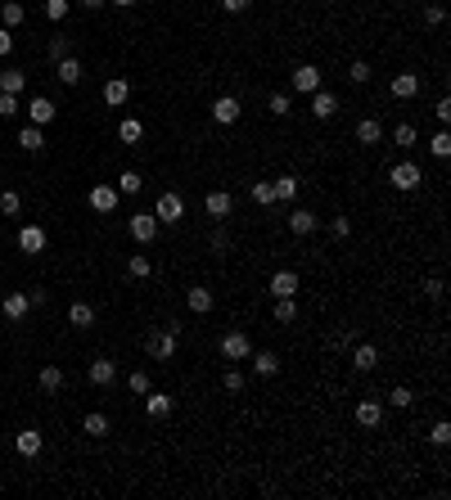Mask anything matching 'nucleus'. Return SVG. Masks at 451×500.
<instances>
[{"instance_id":"obj_14","label":"nucleus","mask_w":451,"mask_h":500,"mask_svg":"<svg viewBox=\"0 0 451 500\" xmlns=\"http://www.w3.org/2000/svg\"><path fill=\"white\" fill-rule=\"evenodd\" d=\"M312 113H316L321 122H330L334 113H339V100H334L330 91H312Z\"/></svg>"},{"instance_id":"obj_20","label":"nucleus","mask_w":451,"mask_h":500,"mask_svg":"<svg viewBox=\"0 0 451 500\" xmlns=\"http://www.w3.org/2000/svg\"><path fill=\"white\" fill-rule=\"evenodd\" d=\"M27 306H32V297H27V293H9L0 311H5V320H23V315H27Z\"/></svg>"},{"instance_id":"obj_54","label":"nucleus","mask_w":451,"mask_h":500,"mask_svg":"<svg viewBox=\"0 0 451 500\" xmlns=\"http://www.w3.org/2000/svg\"><path fill=\"white\" fill-rule=\"evenodd\" d=\"M248 5H253V0H222V9H226V14H244Z\"/></svg>"},{"instance_id":"obj_38","label":"nucleus","mask_w":451,"mask_h":500,"mask_svg":"<svg viewBox=\"0 0 451 500\" xmlns=\"http://www.w3.org/2000/svg\"><path fill=\"white\" fill-rule=\"evenodd\" d=\"M45 50H50V59L59 63V59H68V50H72V41L68 36H50V45H45Z\"/></svg>"},{"instance_id":"obj_19","label":"nucleus","mask_w":451,"mask_h":500,"mask_svg":"<svg viewBox=\"0 0 451 500\" xmlns=\"http://www.w3.org/2000/svg\"><path fill=\"white\" fill-rule=\"evenodd\" d=\"M379 419H383V406H379V401H357V424H361V428H379Z\"/></svg>"},{"instance_id":"obj_40","label":"nucleus","mask_w":451,"mask_h":500,"mask_svg":"<svg viewBox=\"0 0 451 500\" xmlns=\"http://www.w3.org/2000/svg\"><path fill=\"white\" fill-rule=\"evenodd\" d=\"M86 432H91V437H104V432H109V419L100 415V410H95V415H86V424H82Z\"/></svg>"},{"instance_id":"obj_48","label":"nucleus","mask_w":451,"mask_h":500,"mask_svg":"<svg viewBox=\"0 0 451 500\" xmlns=\"http://www.w3.org/2000/svg\"><path fill=\"white\" fill-rule=\"evenodd\" d=\"M222 383H226V392H244V374H239L235 365L226 370V379H222Z\"/></svg>"},{"instance_id":"obj_16","label":"nucleus","mask_w":451,"mask_h":500,"mask_svg":"<svg viewBox=\"0 0 451 500\" xmlns=\"http://www.w3.org/2000/svg\"><path fill=\"white\" fill-rule=\"evenodd\" d=\"M213 118L222 122V127H230V122H239V100H235V95H222V100L213 104Z\"/></svg>"},{"instance_id":"obj_6","label":"nucleus","mask_w":451,"mask_h":500,"mask_svg":"<svg viewBox=\"0 0 451 500\" xmlns=\"http://www.w3.org/2000/svg\"><path fill=\"white\" fill-rule=\"evenodd\" d=\"M54 100H45V95H32L27 100V118H32V127H45V122H54Z\"/></svg>"},{"instance_id":"obj_52","label":"nucleus","mask_w":451,"mask_h":500,"mask_svg":"<svg viewBox=\"0 0 451 500\" xmlns=\"http://www.w3.org/2000/svg\"><path fill=\"white\" fill-rule=\"evenodd\" d=\"M330 230H334L339 239H348V235H352V221H348V217H334V221H330Z\"/></svg>"},{"instance_id":"obj_15","label":"nucleus","mask_w":451,"mask_h":500,"mask_svg":"<svg viewBox=\"0 0 451 500\" xmlns=\"http://www.w3.org/2000/svg\"><path fill=\"white\" fill-rule=\"evenodd\" d=\"M379 365V347H370V343H361V347H352V370L370 374Z\"/></svg>"},{"instance_id":"obj_34","label":"nucleus","mask_w":451,"mask_h":500,"mask_svg":"<svg viewBox=\"0 0 451 500\" xmlns=\"http://www.w3.org/2000/svg\"><path fill=\"white\" fill-rule=\"evenodd\" d=\"M298 320V306H293V297H275V325H293Z\"/></svg>"},{"instance_id":"obj_1","label":"nucleus","mask_w":451,"mask_h":500,"mask_svg":"<svg viewBox=\"0 0 451 500\" xmlns=\"http://www.w3.org/2000/svg\"><path fill=\"white\" fill-rule=\"evenodd\" d=\"M176 343H181V325H167L162 334H149L145 352H149L153 361H171V357H176Z\"/></svg>"},{"instance_id":"obj_2","label":"nucleus","mask_w":451,"mask_h":500,"mask_svg":"<svg viewBox=\"0 0 451 500\" xmlns=\"http://www.w3.org/2000/svg\"><path fill=\"white\" fill-rule=\"evenodd\" d=\"M153 217H158V226H176V221L185 217V198H181L176 189L158 194V203H153Z\"/></svg>"},{"instance_id":"obj_55","label":"nucleus","mask_w":451,"mask_h":500,"mask_svg":"<svg viewBox=\"0 0 451 500\" xmlns=\"http://www.w3.org/2000/svg\"><path fill=\"white\" fill-rule=\"evenodd\" d=\"M434 113H438V122L447 127V122H451V100H438V109H434Z\"/></svg>"},{"instance_id":"obj_42","label":"nucleus","mask_w":451,"mask_h":500,"mask_svg":"<svg viewBox=\"0 0 451 500\" xmlns=\"http://www.w3.org/2000/svg\"><path fill=\"white\" fill-rule=\"evenodd\" d=\"M429 149H434V158H451V136H447V131H438V136L429 140Z\"/></svg>"},{"instance_id":"obj_44","label":"nucleus","mask_w":451,"mask_h":500,"mask_svg":"<svg viewBox=\"0 0 451 500\" xmlns=\"http://www.w3.org/2000/svg\"><path fill=\"white\" fill-rule=\"evenodd\" d=\"M411 401H415V392H411V388H392L388 392V406H397V410H406Z\"/></svg>"},{"instance_id":"obj_25","label":"nucleus","mask_w":451,"mask_h":500,"mask_svg":"<svg viewBox=\"0 0 451 500\" xmlns=\"http://www.w3.org/2000/svg\"><path fill=\"white\" fill-rule=\"evenodd\" d=\"M289 230H293V235H312V230H316V212L293 208V212H289Z\"/></svg>"},{"instance_id":"obj_58","label":"nucleus","mask_w":451,"mask_h":500,"mask_svg":"<svg viewBox=\"0 0 451 500\" xmlns=\"http://www.w3.org/2000/svg\"><path fill=\"white\" fill-rule=\"evenodd\" d=\"M109 5H136V0H109Z\"/></svg>"},{"instance_id":"obj_21","label":"nucleus","mask_w":451,"mask_h":500,"mask_svg":"<svg viewBox=\"0 0 451 500\" xmlns=\"http://www.w3.org/2000/svg\"><path fill=\"white\" fill-rule=\"evenodd\" d=\"M388 91L397 95V100H411V95L420 91V77H415V72H397V77H392V86H388Z\"/></svg>"},{"instance_id":"obj_27","label":"nucleus","mask_w":451,"mask_h":500,"mask_svg":"<svg viewBox=\"0 0 451 500\" xmlns=\"http://www.w3.org/2000/svg\"><path fill=\"white\" fill-rule=\"evenodd\" d=\"M18 144H23L27 153H41V149H45V136H41V127H32V122H27V127L18 131Z\"/></svg>"},{"instance_id":"obj_24","label":"nucleus","mask_w":451,"mask_h":500,"mask_svg":"<svg viewBox=\"0 0 451 500\" xmlns=\"http://www.w3.org/2000/svg\"><path fill=\"white\" fill-rule=\"evenodd\" d=\"M145 397H149L145 406H149V415H153V419H167V415H171V406H176L167 392H145Z\"/></svg>"},{"instance_id":"obj_29","label":"nucleus","mask_w":451,"mask_h":500,"mask_svg":"<svg viewBox=\"0 0 451 500\" xmlns=\"http://www.w3.org/2000/svg\"><path fill=\"white\" fill-rule=\"evenodd\" d=\"M127 95H131V86L122 81V77H113V81L104 86V104H113V109H118V104H127Z\"/></svg>"},{"instance_id":"obj_49","label":"nucleus","mask_w":451,"mask_h":500,"mask_svg":"<svg viewBox=\"0 0 451 500\" xmlns=\"http://www.w3.org/2000/svg\"><path fill=\"white\" fill-rule=\"evenodd\" d=\"M18 113V95H5L0 91V118H14Z\"/></svg>"},{"instance_id":"obj_50","label":"nucleus","mask_w":451,"mask_h":500,"mask_svg":"<svg viewBox=\"0 0 451 500\" xmlns=\"http://www.w3.org/2000/svg\"><path fill=\"white\" fill-rule=\"evenodd\" d=\"M266 109H271L275 118H284V113H289V95H271V104H266Z\"/></svg>"},{"instance_id":"obj_13","label":"nucleus","mask_w":451,"mask_h":500,"mask_svg":"<svg viewBox=\"0 0 451 500\" xmlns=\"http://www.w3.org/2000/svg\"><path fill=\"white\" fill-rule=\"evenodd\" d=\"M266 288H271V297H293V293H298V275H293V271H275Z\"/></svg>"},{"instance_id":"obj_53","label":"nucleus","mask_w":451,"mask_h":500,"mask_svg":"<svg viewBox=\"0 0 451 500\" xmlns=\"http://www.w3.org/2000/svg\"><path fill=\"white\" fill-rule=\"evenodd\" d=\"M9 50H14V32H9V27H0V59H5Z\"/></svg>"},{"instance_id":"obj_5","label":"nucleus","mask_w":451,"mask_h":500,"mask_svg":"<svg viewBox=\"0 0 451 500\" xmlns=\"http://www.w3.org/2000/svg\"><path fill=\"white\" fill-rule=\"evenodd\" d=\"M127 230H131L136 244H153V235H158V217H153V212H136V217L127 221Z\"/></svg>"},{"instance_id":"obj_57","label":"nucleus","mask_w":451,"mask_h":500,"mask_svg":"<svg viewBox=\"0 0 451 500\" xmlns=\"http://www.w3.org/2000/svg\"><path fill=\"white\" fill-rule=\"evenodd\" d=\"M82 5H86V9H100V5H109V0H82Z\"/></svg>"},{"instance_id":"obj_30","label":"nucleus","mask_w":451,"mask_h":500,"mask_svg":"<svg viewBox=\"0 0 451 500\" xmlns=\"http://www.w3.org/2000/svg\"><path fill=\"white\" fill-rule=\"evenodd\" d=\"M36 383H41V392H59L63 388V370L59 365H45V370L36 374Z\"/></svg>"},{"instance_id":"obj_26","label":"nucleus","mask_w":451,"mask_h":500,"mask_svg":"<svg viewBox=\"0 0 451 500\" xmlns=\"http://www.w3.org/2000/svg\"><path fill=\"white\" fill-rule=\"evenodd\" d=\"M23 86H27L23 68H5V72H0V91H5V95H23Z\"/></svg>"},{"instance_id":"obj_51","label":"nucleus","mask_w":451,"mask_h":500,"mask_svg":"<svg viewBox=\"0 0 451 500\" xmlns=\"http://www.w3.org/2000/svg\"><path fill=\"white\" fill-rule=\"evenodd\" d=\"M443 18H447L443 5H429V9H425V23H429V27H443Z\"/></svg>"},{"instance_id":"obj_47","label":"nucleus","mask_w":451,"mask_h":500,"mask_svg":"<svg viewBox=\"0 0 451 500\" xmlns=\"http://www.w3.org/2000/svg\"><path fill=\"white\" fill-rule=\"evenodd\" d=\"M348 77H352V81H357V86H366V81H370V77H375V72H370V63H361V59H357V63H352V68H348Z\"/></svg>"},{"instance_id":"obj_37","label":"nucleus","mask_w":451,"mask_h":500,"mask_svg":"<svg viewBox=\"0 0 451 500\" xmlns=\"http://www.w3.org/2000/svg\"><path fill=\"white\" fill-rule=\"evenodd\" d=\"M415 140H420V136H415V127H411V122H402V127L392 131V144H397V149H411Z\"/></svg>"},{"instance_id":"obj_43","label":"nucleus","mask_w":451,"mask_h":500,"mask_svg":"<svg viewBox=\"0 0 451 500\" xmlns=\"http://www.w3.org/2000/svg\"><path fill=\"white\" fill-rule=\"evenodd\" d=\"M429 442H434V446H447V442H451V424H447V419H438V424L429 428Z\"/></svg>"},{"instance_id":"obj_9","label":"nucleus","mask_w":451,"mask_h":500,"mask_svg":"<svg viewBox=\"0 0 451 500\" xmlns=\"http://www.w3.org/2000/svg\"><path fill=\"white\" fill-rule=\"evenodd\" d=\"M18 248H23L27 257L45 253V230L41 226H23V230H18Z\"/></svg>"},{"instance_id":"obj_36","label":"nucleus","mask_w":451,"mask_h":500,"mask_svg":"<svg viewBox=\"0 0 451 500\" xmlns=\"http://www.w3.org/2000/svg\"><path fill=\"white\" fill-rule=\"evenodd\" d=\"M23 212V198L14 194V189H5V194H0V217H18Z\"/></svg>"},{"instance_id":"obj_10","label":"nucleus","mask_w":451,"mask_h":500,"mask_svg":"<svg viewBox=\"0 0 451 500\" xmlns=\"http://www.w3.org/2000/svg\"><path fill=\"white\" fill-rule=\"evenodd\" d=\"M86 203H91L95 212H113V208H118V189L113 185H95L91 194H86Z\"/></svg>"},{"instance_id":"obj_18","label":"nucleus","mask_w":451,"mask_h":500,"mask_svg":"<svg viewBox=\"0 0 451 500\" xmlns=\"http://www.w3.org/2000/svg\"><path fill=\"white\" fill-rule=\"evenodd\" d=\"M68 325H72V329H91V325H95V306L91 302H72L68 306Z\"/></svg>"},{"instance_id":"obj_8","label":"nucleus","mask_w":451,"mask_h":500,"mask_svg":"<svg viewBox=\"0 0 451 500\" xmlns=\"http://www.w3.org/2000/svg\"><path fill=\"white\" fill-rule=\"evenodd\" d=\"M86 379H91L95 388H109V383L118 379V365H113L109 357H100V361H91V370H86Z\"/></svg>"},{"instance_id":"obj_3","label":"nucleus","mask_w":451,"mask_h":500,"mask_svg":"<svg viewBox=\"0 0 451 500\" xmlns=\"http://www.w3.org/2000/svg\"><path fill=\"white\" fill-rule=\"evenodd\" d=\"M420 180H425V171H420L415 162H397V167H388V185H392V189H402V194H411Z\"/></svg>"},{"instance_id":"obj_45","label":"nucleus","mask_w":451,"mask_h":500,"mask_svg":"<svg viewBox=\"0 0 451 500\" xmlns=\"http://www.w3.org/2000/svg\"><path fill=\"white\" fill-rule=\"evenodd\" d=\"M253 198H257V203H275V185H271V180H257V185H253Z\"/></svg>"},{"instance_id":"obj_12","label":"nucleus","mask_w":451,"mask_h":500,"mask_svg":"<svg viewBox=\"0 0 451 500\" xmlns=\"http://www.w3.org/2000/svg\"><path fill=\"white\" fill-rule=\"evenodd\" d=\"M204 208H208V217H217V221H226L230 217V208H235V198L226 194V189H213V194L204 198Z\"/></svg>"},{"instance_id":"obj_33","label":"nucleus","mask_w":451,"mask_h":500,"mask_svg":"<svg viewBox=\"0 0 451 500\" xmlns=\"http://www.w3.org/2000/svg\"><path fill=\"white\" fill-rule=\"evenodd\" d=\"M127 275H131V280H149V275H153V262H149L145 253H136V257L127 262Z\"/></svg>"},{"instance_id":"obj_35","label":"nucleus","mask_w":451,"mask_h":500,"mask_svg":"<svg viewBox=\"0 0 451 500\" xmlns=\"http://www.w3.org/2000/svg\"><path fill=\"white\" fill-rule=\"evenodd\" d=\"M140 185H145V176H140V171H122L113 189H118V194H140Z\"/></svg>"},{"instance_id":"obj_11","label":"nucleus","mask_w":451,"mask_h":500,"mask_svg":"<svg viewBox=\"0 0 451 500\" xmlns=\"http://www.w3.org/2000/svg\"><path fill=\"white\" fill-rule=\"evenodd\" d=\"M41 446H45V437H41L36 428H23V432L14 437V451H18V455H27V460H32V455H41Z\"/></svg>"},{"instance_id":"obj_28","label":"nucleus","mask_w":451,"mask_h":500,"mask_svg":"<svg viewBox=\"0 0 451 500\" xmlns=\"http://www.w3.org/2000/svg\"><path fill=\"white\" fill-rule=\"evenodd\" d=\"M23 18H27V9L18 5V0H5V5H0V23H5L9 32H14V27L23 23Z\"/></svg>"},{"instance_id":"obj_7","label":"nucleus","mask_w":451,"mask_h":500,"mask_svg":"<svg viewBox=\"0 0 451 500\" xmlns=\"http://www.w3.org/2000/svg\"><path fill=\"white\" fill-rule=\"evenodd\" d=\"M293 91H303V95L321 91V68H316V63H298V68H293Z\"/></svg>"},{"instance_id":"obj_4","label":"nucleus","mask_w":451,"mask_h":500,"mask_svg":"<svg viewBox=\"0 0 451 500\" xmlns=\"http://www.w3.org/2000/svg\"><path fill=\"white\" fill-rule=\"evenodd\" d=\"M222 357L226 361H248V357H253V343H248L244 329H230L226 338H222Z\"/></svg>"},{"instance_id":"obj_56","label":"nucleus","mask_w":451,"mask_h":500,"mask_svg":"<svg viewBox=\"0 0 451 500\" xmlns=\"http://www.w3.org/2000/svg\"><path fill=\"white\" fill-rule=\"evenodd\" d=\"M425 293L429 297H443V280H425Z\"/></svg>"},{"instance_id":"obj_22","label":"nucleus","mask_w":451,"mask_h":500,"mask_svg":"<svg viewBox=\"0 0 451 500\" xmlns=\"http://www.w3.org/2000/svg\"><path fill=\"white\" fill-rule=\"evenodd\" d=\"M253 370L262 374V379H271V374H280V357H275V352H253Z\"/></svg>"},{"instance_id":"obj_23","label":"nucleus","mask_w":451,"mask_h":500,"mask_svg":"<svg viewBox=\"0 0 451 500\" xmlns=\"http://www.w3.org/2000/svg\"><path fill=\"white\" fill-rule=\"evenodd\" d=\"M185 302H190V311H194V315H208V311H213V288H190Z\"/></svg>"},{"instance_id":"obj_46","label":"nucleus","mask_w":451,"mask_h":500,"mask_svg":"<svg viewBox=\"0 0 451 500\" xmlns=\"http://www.w3.org/2000/svg\"><path fill=\"white\" fill-rule=\"evenodd\" d=\"M127 383H131V392H136V397H145V392H149V374H145V370H131Z\"/></svg>"},{"instance_id":"obj_41","label":"nucleus","mask_w":451,"mask_h":500,"mask_svg":"<svg viewBox=\"0 0 451 500\" xmlns=\"http://www.w3.org/2000/svg\"><path fill=\"white\" fill-rule=\"evenodd\" d=\"M45 18H50V23H63V18H68V0H45Z\"/></svg>"},{"instance_id":"obj_32","label":"nucleus","mask_w":451,"mask_h":500,"mask_svg":"<svg viewBox=\"0 0 451 500\" xmlns=\"http://www.w3.org/2000/svg\"><path fill=\"white\" fill-rule=\"evenodd\" d=\"M379 140H383V127H379L375 118H366V122L357 127V144H379Z\"/></svg>"},{"instance_id":"obj_39","label":"nucleus","mask_w":451,"mask_h":500,"mask_svg":"<svg viewBox=\"0 0 451 500\" xmlns=\"http://www.w3.org/2000/svg\"><path fill=\"white\" fill-rule=\"evenodd\" d=\"M275 185V198H293L298 194V176H280V180H271Z\"/></svg>"},{"instance_id":"obj_31","label":"nucleus","mask_w":451,"mask_h":500,"mask_svg":"<svg viewBox=\"0 0 451 500\" xmlns=\"http://www.w3.org/2000/svg\"><path fill=\"white\" fill-rule=\"evenodd\" d=\"M118 140H122V144H140V140H145L140 118H127V122H122V127H118Z\"/></svg>"},{"instance_id":"obj_17","label":"nucleus","mask_w":451,"mask_h":500,"mask_svg":"<svg viewBox=\"0 0 451 500\" xmlns=\"http://www.w3.org/2000/svg\"><path fill=\"white\" fill-rule=\"evenodd\" d=\"M54 77H59L63 86H77V81L86 77V68H82V63H77L72 54H68V59H59V63H54Z\"/></svg>"}]
</instances>
